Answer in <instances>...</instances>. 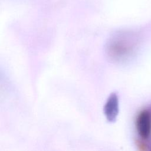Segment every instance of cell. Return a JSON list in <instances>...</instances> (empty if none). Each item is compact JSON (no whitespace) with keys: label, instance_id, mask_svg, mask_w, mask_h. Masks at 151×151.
Wrapping results in <instances>:
<instances>
[{"label":"cell","instance_id":"cell-1","mask_svg":"<svg viewBox=\"0 0 151 151\" xmlns=\"http://www.w3.org/2000/svg\"><path fill=\"white\" fill-rule=\"evenodd\" d=\"M136 126L139 135L147 139L151 133V113L147 110L141 111L137 116Z\"/></svg>","mask_w":151,"mask_h":151},{"label":"cell","instance_id":"cell-2","mask_svg":"<svg viewBox=\"0 0 151 151\" xmlns=\"http://www.w3.org/2000/svg\"><path fill=\"white\" fill-rule=\"evenodd\" d=\"M104 112L106 119L110 122H114L119 113V99L116 93H111L104 107Z\"/></svg>","mask_w":151,"mask_h":151}]
</instances>
